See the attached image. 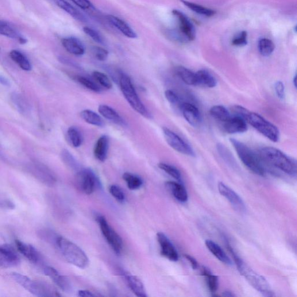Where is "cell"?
Wrapping results in <instances>:
<instances>
[{
	"mask_svg": "<svg viewBox=\"0 0 297 297\" xmlns=\"http://www.w3.org/2000/svg\"><path fill=\"white\" fill-rule=\"evenodd\" d=\"M258 155L266 163L280 169L289 175L296 176V160L285 155L279 149L267 146L261 148Z\"/></svg>",
	"mask_w": 297,
	"mask_h": 297,
	"instance_id": "obj_1",
	"label": "cell"
},
{
	"mask_svg": "<svg viewBox=\"0 0 297 297\" xmlns=\"http://www.w3.org/2000/svg\"><path fill=\"white\" fill-rule=\"evenodd\" d=\"M228 246L229 252L232 254L235 264H236L238 271L240 272L241 275L244 276L254 288L261 292L264 296H275V294H274L271 286H270L268 281L266 280L265 277L254 271L244 261L241 260V258H239L236 255L230 246Z\"/></svg>",
	"mask_w": 297,
	"mask_h": 297,
	"instance_id": "obj_2",
	"label": "cell"
},
{
	"mask_svg": "<svg viewBox=\"0 0 297 297\" xmlns=\"http://www.w3.org/2000/svg\"><path fill=\"white\" fill-rule=\"evenodd\" d=\"M230 142L236 150L239 159L246 167L258 175L265 176L267 174L264 161L259 155L236 139L230 138Z\"/></svg>",
	"mask_w": 297,
	"mask_h": 297,
	"instance_id": "obj_3",
	"label": "cell"
},
{
	"mask_svg": "<svg viewBox=\"0 0 297 297\" xmlns=\"http://www.w3.org/2000/svg\"><path fill=\"white\" fill-rule=\"evenodd\" d=\"M57 249L69 263L80 269H86L89 265V259L84 251L72 242L62 236L55 240Z\"/></svg>",
	"mask_w": 297,
	"mask_h": 297,
	"instance_id": "obj_4",
	"label": "cell"
},
{
	"mask_svg": "<svg viewBox=\"0 0 297 297\" xmlns=\"http://www.w3.org/2000/svg\"><path fill=\"white\" fill-rule=\"evenodd\" d=\"M119 85L123 95L131 107L143 116L150 118L149 111L139 97L130 77L125 73H121L119 78Z\"/></svg>",
	"mask_w": 297,
	"mask_h": 297,
	"instance_id": "obj_5",
	"label": "cell"
},
{
	"mask_svg": "<svg viewBox=\"0 0 297 297\" xmlns=\"http://www.w3.org/2000/svg\"><path fill=\"white\" fill-rule=\"evenodd\" d=\"M13 279L25 290L32 294L37 296H59L57 292L47 283L33 280L22 274L13 273L11 274Z\"/></svg>",
	"mask_w": 297,
	"mask_h": 297,
	"instance_id": "obj_6",
	"label": "cell"
},
{
	"mask_svg": "<svg viewBox=\"0 0 297 297\" xmlns=\"http://www.w3.org/2000/svg\"><path fill=\"white\" fill-rule=\"evenodd\" d=\"M245 121L269 140L273 142L279 140L280 133L277 127L259 114L249 111Z\"/></svg>",
	"mask_w": 297,
	"mask_h": 297,
	"instance_id": "obj_7",
	"label": "cell"
},
{
	"mask_svg": "<svg viewBox=\"0 0 297 297\" xmlns=\"http://www.w3.org/2000/svg\"><path fill=\"white\" fill-rule=\"evenodd\" d=\"M75 181L78 190L88 195H91L99 185L97 177L90 169H81L77 173Z\"/></svg>",
	"mask_w": 297,
	"mask_h": 297,
	"instance_id": "obj_8",
	"label": "cell"
},
{
	"mask_svg": "<svg viewBox=\"0 0 297 297\" xmlns=\"http://www.w3.org/2000/svg\"><path fill=\"white\" fill-rule=\"evenodd\" d=\"M98 224L101 232L105 237L108 244L112 248L115 254L117 255L121 254L123 250L122 239L116 232L108 223L106 219L103 216H98L96 217Z\"/></svg>",
	"mask_w": 297,
	"mask_h": 297,
	"instance_id": "obj_9",
	"label": "cell"
},
{
	"mask_svg": "<svg viewBox=\"0 0 297 297\" xmlns=\"http://www.w3.org/2000/svg\"><path fill=\"white\" fill-rule=\"evenodd\" d=\"M163 134L165 141L171 148L183 155L194 157L195 153L191 146L171 130L163 127Z\"/></svg>",
	"mask_w": 297,
	"mask_h": 297,
	"instance_id": "obj_10",
	"label": "cell"
},
{
	"mask_svg": "<svg viewBox=\"0 0 297 297\" xmlns=\"http://www.w3.org/2000/svg\"><path fill=\"white\" fill-rule=\"evenodd\" d=\"M28 171L34 177L44 184L52 187L56 182L55 175L48 167L43 164L33 162L28 165Z\"/></svg>",
	"mask_w": 297,
	"mask_h": 297,
	"instance_id": "obj_11",
	"label": "cell"
},
{
	"mask_svg": "<svg viewBox=\"0 0 297 297\" xmlns=\"http://www.w3.org/2000/svg\"><path fill=\"white\" fill-rule=\"evenodd\" d=\"M16 251L9 245H0V266L4 268H13L20 264Z\"/></svg>",
	"mask_w": 297,
	"mask_h": 297,
	"instance_id": "obj_12",
	"label": "cell"
},
{
	"mask_svg": "<svg viewBox=\"0 0 297 297\" xmlns=\"http://www.w3.org/2000/svg\"><path fill=\"white\" fill-rule=\"evenodd\" d=\"M172 14L178 19L180 32L187 38L188 41L194 40L196 30L190 19L184 13L177 10H173Z\"/></svg>",
	"mask_w": 297,
	"mask_h": 297,
	"instance_id": "obj_13",
	"label": "cell"
},
{
	"mask_svg": "<svg viewBox=\"0 0 297 297\" xmlns=\"http://www.w3.org/2000/svg\"><path fill=\"white\" fill-rule=\"evenodd\" d=\"M218 187L220 194L228 200L235 209L242 212V213L245 211V203L241 197L236 192L227 187L224 183L221 182L218 184Z\"/></svg>",
	"mask_w": 297,
	"mask_h": 297,
	"instance_id": "obj_14",
	"label": "cell"
},
{
	"mask_svg": "<svg viewBox=\"0 0 297 297\" xmlns=\"http://www.w3.org/2000/svg\"><path fill=\"white\" fill-rule=\"evenodd\" d=\"M157 239L161 248V254L169 261L176 262L179 259L178 252L170 241L163 233H157Z\"/></svg>",
	"mask_w": 297,
	"mask_h": 297,
	"instance_id": "obj_15",
	"label": "cell"
},
{
	"mask_svg": "<svg viewBox=\"0 0 297 297\" xmlns=\"http://www.w3.org/2000/svg\"><path fill=\"white\" fill-rule=\"evenodd\" d=\"M44 273L55 283L57 287L65 292H70L72 290V286L71 281L64 275L56 271L55 268L51 267H46L44 269Z\"/></svg>",
	"mask_w": 297,
	"mask_h": 297,
	"instance_id": "obj_16",
	"label": "cell"
},
{
	"mask_svg": "<svg viewBox=\"0 0 297 297\" xmlns=\"http://www.w3.org/2000/svg\"><path fill=\"white\" fill-rule=\"evenodd\" d=\"M185 120L193 127H198L202 123V115L198 108L190 103H184L180 106Z\"/></svg>",
	"mask_w": 297,
	"mask_h": 297,
	"instance_id": "obj_17",
	"label": "cell"
},
{
	"mask_svg": "<svg viewBox=\"0 0 297 297\" xmlns=\"http://www.w3.org/2000/svg\"><path fill=\"white\" fill-rule=\"evenodd\" d=\"M15 245L19 252L25 256L32 264H37L41 260V256L38 251L32 245L25 244L21 241H15Z\"/></svg>",
	"mask_w": 297,
	"mask_h": 297,
	"instance_id": "obj_18",
	"label": "cell"
},
{
	"mask_svg": "<svg viewBox=\"0 0 297 297\" xmlns=\"http://www.w3.org/2000/svg\"><path fill=\"white\" fill-rule=\"evenodd\" d=\"M246 123L245 120L241 117H231L225 122L223 127L226 132L230 134L244 133L248 130Z\"/></svg>",
	"mask_w": 297,
	"mask_h": 297,
	"instance_id": "obj_19",
	"label": "cell"
},
{
	"mask_svg": "<svg viewBox=\"0 0 297 297\" xmlns=\"http://www.w3.org/2000/svg\"><path fill=\"white\" fill-rule=\"evenodd\" d=\"M62 44L65 49L73 55L82 56L85 53L84 45L78 38L74 37L65 38L62 40Z\"/></svg>",
	"mask_w": 297,
	"mask_h": 297,
	"instance_id": "obj_20",
	"label": "cell"
},
{
	"mask_svg": "<svg viewBox=\"0 0 297 297\" xmlns=\"http://www.w3.org/2000/svg\"><path fill=\"white\" fill-rule=\"evenodd\" d=\"M106 19L111 25L118 29L127 37L130 38L137 37V34L134 30L122 19L111 15H107Z\"/></svg>",
	"mask_w": 297,
	"mask_h": 297,
	"instance_id": "obj_21",
	"label": "cell"
},
{
	"mask_svg": "<svg viewBox=\"0 0 297 297\" xmlns=\"http://www.w3.org/2000/svg\"><path fill=\"white\" fill-rule=\"evenodd\" d=\"M98 111L103 117L114 124L122 126H126L125 120L112 107L106 105H101L98 107Z\"/></svg>",
	"mask_w": 297,
	"mask_h": 297,
	"instance_id": "obj_22",
	"label": "cell"
},
{
	"mask_svg": "<svg viewBox=\"0 0 297 297\" xmlns=\"http://www.w3.org/2000/svg\"><path fill=\"white\" fill-rule=\"evenodd\" d=\"M109 148V139L106 136L99 137L96 141L94 149L95 157L99 161H105L107 157Z\"/></svg>",
	"mask_w": 297,
	"mask_h": 297,
	"instance_id": "obj_23",
	"label": "cell"
},
{
	"mask_svg": "<svg viewBox=\"0 0 297 297\" xmlns=\"http://www.w3.org/2000/svg\"><path fill=\"white\" fill-rule=\"evenodd\" d=\"M195 74L196 86L211 88L217 86V79L209 72L206 70H200L195 73Z\"/></svg>",
	"mask_w": 297,
	"mask_h": 297,
	"instance_id": "obj_24",
	"label": "cell"
},
{
	"mask_svg": "<svg viewBox=\"0 0 297 297\" xmlns=\"http://www.w3.org/2000/svg\"><path fill=\"white\" fill-rule=\"evenodd\" d=\"M124 276L131 290L135 294L139 297L147 296L144 285L140 279H138L137 276L127 272L124 273Z\"/></svg>",
	"mask_w": 297,
	"mask_h": 297,
	"instance_id": "obj_25",
	"label": "cell"
},
{
	"mask_svg": "<svg viewBox=\"0 0 297 297\" xmlns=\"http://www.w3.org/2000/svg\"><path fill=\"white\" fill-rule=\"evenodd\" d=\"M165 187L179 202L185 203L188 201V192L183 184L173 181H168L165 183Z\"/></svg>",
	"mask_w": 297,
	"mask_h": 297,
	"instance_id": "obj_26",
	"label": "cell"
},
{
	"mask_svg": "<svg viewBox=\"0 0 297 297\" xmlns=\"http://www.w3.org/2000/svg\"><path fill=\"white\" fill-rule=\"evenodd\" d=\"M55 5L60 8L62 10L65 11L66 13L70 15L72 17L76 19L80 22H86L87 19L86 17L80 11L72 6L65 0H53Z\"/></svg>",
	"mask_w": 297,
	"mask_h": 297,
	"instance_id": "obj_27",
	"label": "cell"
},
{
	"mask_svg": "<svg viewBox=\"0 0 297 297\" xmlns=\"http://www.w3.org/2000/svg\"><path fill=\"white\" fill-rule=\"evenodd\" d=\"M206 245L210 252L220 261L226 265H232V261L229 257L226 255L224 251L218 245L211 240H207Z\"/></svg>",
	"mask_w": 297,
	"mask_h": 297,
	"instance_id": "obj_28",
	"label": "cell"
},
{
	"mask_svg": "<svg viewBox=\"0 0 297 297\" xmlns=\"http://www.w3.org/2000/svg\"><path fill=\"white\" fill-rule=\"evenodd\" d=\"M80 116L88 124L99 127H102L105 125L102 117L93 111L84 110L80 113Z\"/></svg>",
	"mask_w": 297,
	"mask_h": 297,
	"instance_id": "obj_29",
	"label": "cell"
},
{
	"mask_svg": "<svg viewBox=\"0 0 297 297\" xmlns=\"http://www.w3.org/2000/svg\"><path fill=\"white\" fill-rule=\"evenodd\" d=\"M11 58L18 64L23 70L29 72L32 70V67L27 57L18 50H13L10 53Z\"/></svg>",
	"mask_w": 297,
	"mask_h": 297,
	"instance_id": "obj_30",
	"label": "cell"
},
{
	"mask_svg": "<svg viewBox=\"0 0 297 297\" xmlns=\"http://www.w3.org/2000/svg\"><path fill=\"white\" fill-rule=\"evenodd\" d=\"M175 73L183 82L190 86H196V74L187 68L178 67L175 68Z\"/></svg>",
	"mask_w": 297,
	"mask_h": 297,
	"instance_id": "obj_31",
	"label": "cell"
},
{
	"mask_svg": "<svg viewBox=\"0 0 297 297\" xmlns=\"http://www.w3.org/2000/svg\"><path fill=\"white\" fill-rule=\"evenodd\" d=\"M180 1L187 7L189 9L194 11V13L203 15V16L210 17L213 16L216 13L215 11L198 5V4L188 2L187 0H180Z\"/></svg>",
	"mask_w": 297,
	"mask_h": 297,
	"instance_id": "obj_32",
	"label": "cell"
},
{
	"mask_svg": "<svg viewBox=\"0 0 297 297\" xmlns=\"http://www.w3.org/2000/svg\"><path fill=\"white\" fill-rule=\"evenodd\" d=\"M210 113L213 118L224 123L231 117L229 110L221 105H215L212 107L210 110Z\"/></svg>",
	"mask_w": 297,
	"mask_h": 297,
	"instance_id": "obj_33",
	"label": "cell"
},
{
	"mask_svg": "<svg viewBox=\"0 0 297 297\" xmlns=\"http://www.w3.org/2000/svg\"><path fill=\"white\" fill-rule=\"evenodd\" d=\"M275 45L273 41L268 38H261L258 42V49L261 55L269 56L275 50Z\"/></svg>",
	"mask_w": 297,
	"mask_h": 297,
	"instance_id": "obj_34",
	"label": "cell"
},
{
	"mask_svg": "<svg viewBox=\"0 0 297 297\" xmlns=\"http://www.w3.org/2000/svg\"><path fill=\"white\" fill-rule=\"evenodd\" d=\"M202 275L206 277L207 286L211 292H215L218 288L219 282L218 277L212 275L209 269L203 267L202 268Z\"/></svg>",
	"mask_w": 297,
	"mask_h": 297,
	"instance_id": "obj_35",
	"label": "cell"
},
{
	"mask_svg": "<svg viewBox=\"0 0 297 297\" xmlns=\"http://www.w3.org/2000/svg\"><path fill=\"white\" fill-rule=\"evenodd\" d=\"M123 179L126 181L127 187L130 190H137L143 184V181L140 176L130 172H125L123 175Z\"/></svg>",
	"mask_w": 297,
	"mask_h": 297,
	"instance_id": "obj_36",
	"label": "cell"
},
{
	"mask_svg": "<svg viewBox=\"0 0 297 297\" xmlns=\"http://www.w3.org/2000/svg\"><path fill=\"white\" fill-rule=\"evenodd\" d=\"M68 137L71 144L75 148H79L83 143V137L78 129L71 127L68 130Z\"/></svg>",
	"mask_w": 297,
	"mask_h": 297,
	"instance_id": "obj_37",
	"label": "cell"
},
{
	"mask_svg": "<svg viewBox=\"0 0 297 297\" xmlns=\"http://www.w3.org/2000/svg\"><path fill=\"white\" fill-rule=\"evenodd\" d=\"M0 34L9 38H15L18 40L22 36L7 23L0 21Z\"/></svg>",
	"mask_w": 297,
	"mask_h": 297,
	"instance_id": "obj_38",
	"label": "cell"
},
{
	"mask_svg": "<svg viewBox=\"0 0 297 297\" xmlns=\"http://www.w3.org/2000/svg\"><path fill=\"white\" fill-rule=\"evenodd\" d=\"M92 76L94 79L101 86L107 90H110L113 87V84L108 77L105 73L98 71H95L92 73Z\"/></svg>",
	"mask_w": 297,
	"mask_h": 297,
	"instance_id": "obj_39",
	"label": "cell"
},
{
	"mask_svg": "<svg viewBox=\"0 0 297 297\" xmlns=\"http://www.w3.org/2000/svg\"><path fill=\"white\" fill-rule=\"evenodd\" d=\"M76 79L81 85L88 90L95 92H100L101 91V88L98 86V85L86 77L78 76L76 77Z\"/></svg>",
	"mask_w": 297,
	"mask_h": 297,
	"instance_id": "obj_40",
	"label": "cell"
},
{
	"mask_svg": "<svg viewBox=\"0 0 297 297\" xmlns=\"http://www.w3.org/2000/svg\"><path fill=\"white\" fill-rule=\"evenodd\" d=\"M159 168L165 171L172 178L181 182V173L178 169L166 163H160L158 164Z\"/></svg>",
	"mask_w": 297,
	"mask_h": 297,
	"instance_id": "obj_41",
	"label": "cell"
},
{
	"mask_svg": "<svg viewBox=\"0 0 297 297\" xmlns=\"http://www.w3.org/2000/svg\"><path fill=\"white\" fill-rule=\"evenodd\" d=\"M61 157L65 164L73 169H78L79 165L78 161L73 156L69 150L64 149L61 152Z\"/></svg>",
	"mask_w": 297,
	"mask_h": 297,
	"instance_id": "obj_42",
	"label": "cell"
},
{
	"mask_svg": "<svg viewBox=\"0 0 297 297\" xmlns=\"http://www.w3.org/2000/svg\"><path fill=\"white\" fill-rule=\"evenodd\" d=\"M165 35L172 41L178 42H187L188 40L180 31L175 29H168L165 31Z\"/></svg>",
	"mask_w": 297,
	"mask_h": 297,
	"instance_id": "obj_43",
	"label": "cell"
},
{
	"mask_svg": "<svg viewBox=\"0 0 297 297\" xmlns=\"http://www.w3.org/2000/svg\"><path fill=\"white\" fill-rule=\"evenodd\" d=\"M248 34L246 31H243L234 36L232 41V44L237 47H244L248 44Z\"/></svg>",
	"mask_w": 297,
	"mask_h": 297,
	"instance_id": "obj_44",
	"label": "cell"
},
{
	"mask_svg": "<svg viewBox=\"0 0 297 297\" xmlns=\"http://www.w3.org/2000/svg\"><path fill=\"white\" fill-rule=\"evenodd\" d=\"M83 31L85 33L92 38L96 42L100 44H104V40L101 34L96 30L90 28V27H84Z\"/></svg>",
	"mask_w": 297,
	"mask_h": 297,
	"instance_id": "obj_45",
	"label": "cell"
},
{
	"mask_svg": "<svg viewBox=\"0 0 297 297\" xmlns=\"http://www.w3.org/2000/svg\"><path fill=\"white\" fill-rule=\"evenodd\" d=\"M91 51L95 58L99 61H106L109 56V52L107 50L101 47H93Z\"/></svg>",
	"mask_w": 297,
	"mask_h": 297,
	"instance_id": "obj_46",
	"label": "cell"
},
{
	"mask_svg": "<svg viewBox=\"0 0 297 297\" xmlns=\"http://www.w3.org/2000/svg\"><path fill=\"white\" fill-rule=\"evenodd\" d=\"M110 194L117 200L118 202L123 203L125 200V195L122 189L117 185H111L109 188Z\"/></svg>",
	"mask_w": 297,
	"mask_h": 297,
	"instance_id": "obj_47",
	"label": "cell"
},
{
	"mask_svg": "<svg viewBox=\"0 0 297 297\" xmlns=\"http://www.w3.org/2000/svg\"><path fill=\"white\" fill-rule=\"evenodd\" d=\"M164 95L167 101L173 105H177L180 104V98L175 92L171 90L165 91Z\"/></svg>",
	"mask_w": 297,
	"mask_h": 297,
	"instance_id": "obj_48",
	"label": "cell"
},
{
	"mask_svg": "<svg viewBox=\"0 0 297 297\" xmlns=\"http://www.w3.org/2000/svg\"><path fill=\"white\" fill-rule=\"evenodd\" d=\"M275 90L276 94L279 99L283 100L285 98V87L284 85L281 81H277L275 84Z\"/></svg>",
	"mask_w": 297,
	"mask_h": 297,
	"instance_id": "obj_49",
	"label": "cell"
},
{
	"mask_svg": "<svg viewBox=\"0 0 297 297\" xmlns=\"http://www.w3.org/2000/svg\"><path fill=\"white\" fill-rule=\"evenodd\" d=\"M13 101L16 104L18 109L25 112L26 109V104L21 96L18 94H14L13 95Z\"/></svg>",
	"mask_w": 297,
	"mask_h": 297,
	"instance_id": "obj_50",
	"label": "cell"
},
{
	"mask_svg": "<svg viewBox=\"0 0 297 297\" xmlns=\"http://www.w3.org/2000/svg\"><path fill=\"white\" fill-rule=\"evenodd\" d=\"M71 1L81 9L87 10L94 8L90 0H71Z\"/></svg>",
	"mask_w": 297,
	"mask_h": 297,
	"instance_id": "obj_51",
	"label": "cell"
},
{
	"mask_svg": "<svg viewBox=\"0 0 297 297\" xmlns=\"http://www.w3.org/2000/svg\"><path fill=\"white\" fill-rule=\"evenodd\" d=\"M232 111L235 114V116L241 117L245 120L246 115L249 112V111L245 109V107L237 105L233 107Z\"/></svg>",
	"mask_w": 297,
	"mask_h": 297,
	"instance_id": "obj_52",
	"label": "cell"
},
{
	"mask_svg": "<svg viewBox=\"0 0 297 297\" xmlns=\"http://www.w3.org/2000/svg\"><path fill=\"white\" fill-rule=\"evenodd\" d=\"M60 61H61L62 63H63L65 64H67L69 66H71V67H72L75 68L77 69L80 68L79 65H78V64L75 63V61H73V60L68 58V57H60Z\"/></svg>",
	"mask_w": 297,
	"mask_h": 297,
	"instance_id": "obj_53",
	"label": "cell"
},
{
	"mask_svg": "<svg viewBox=\"0 0 297 297\" xmlns=\"http://www.w3.org/2000/svg\"><path fill=\"white\" fill-rule=\"evenodd\" d=\"M185 257L187 258L189 262H190L193 269L196 270L198 268V262H197V261L196 260V259H195L194 257L190 255H187H187H185Z\"/></svg>",
	"mask_w": 297,
	"mask_h": 297,
	"instance_id": "obj_54",
	"label": "cell"
},
{
	"mask_svg": "<svg viewBox=\"0 0 297 297\" xmlns=\"http://www.w3.org/2000/svg\"><path fill=\"white\" fill-rule=\"evenodd\" d=\"M78 295L82 297H91L95 296V295L92 294L91 292L88 290H80L78 292Z\"/></svg>",
	"mask_w": 297,
	"mask_h": 297,
	"instance_id": "obj_55",
	"label": "cell"
},
{
	"mask_svg": "<svg viewBox=\"0 0 297 297\" xmlns=\"http://www.w3.org/2000/svg\"><path fill=\"white\" fill-rule=\"evenodd\" d=\"M222 295L224 296H228V297L235 296V295L233 294V293L232 292L229 291H226L223 292Z\"/></svg>",
	"mask_w": 297,
	"mask_h": 297,
	"instance_id": "obj_56",
	"label": "cell"
},
{
	"mask_svg": "<svg viewBox=\"0 0 297 297\" xmlns=\"http://www.w3.org/2000/svg\"><path fill=\"white\" fill-rule=\"evenodd\" d=\"M18 41L21 44H25L27 42V40L25 37L22 36L21 38H19Z\"/></svg>",
	"mask_w": 297,
	"mask_h": 297,
	"instance_id": "obj_57",
	"label": "cell"
},
{
	"mask_svg": "<svg viewBox=\"0 0 297 297\" xmlns=\"http://www.w3.org/2000/svg\"><path fill=\"white\" fill-rule=\"evenodd\" d=\"M293 83H294V87H296V76H294V79H293Z\"/></svg>",
	"mask_w": 297,
	"mask_h": 297,
	"instance_id": "obj_58",
	"label": "cell"
}]
</instances>
